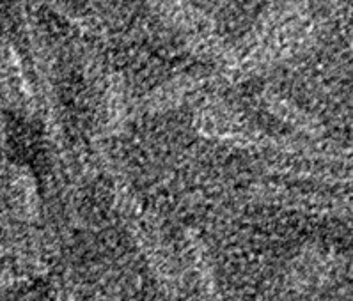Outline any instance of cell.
Instances as JSON below:
<instances>
[{
    "mask_svg": "<svg viewBox=\"0 0 353 301\" xmlns=\"http://www.w3.org/2000/svg\"><path fill=\"white\" fill-rule=\"evenodd\" d=\"M0 132H2V114H0Z\"/></svg>",
    "mask_w": 353,
    "mask_h": 301,
    "instance_id": "4",
    "label": "cell"
},
{
    "mask_svg": "<svg viewBox=\"0 0 353 301\" xmlns=\"http://www.w3.org/2000/svg\"><path fill=\"white\" fill-rule=\"evenodd\" d=\"M154 11L181 36L187 39L188 45L194 46L197 54L208 55L213 61H221L224 57V43L216 37L215 30L208 27L203 14L187 4L185 0H148Z\"/></svg>",
    "mask_w": 353,
    "mask_h": 301,
    "instance_id": "1",
    "label": "cell"
},
{
    "mask_svg": "<svg viewBox=\"0 0 353 301\" xmlns=\"http://www.w3.org/2000/svg\"><path fill=\"white\" fill-rule=\"evenodd\" d=\"M0 96L9 107L32 116L36 112V87L30 83L20 54L13 45L0 37Z\"/></svg>",
    "mask_w": 353,
    "mask_h": 301,
    "instance_id": "2",
    "label": "cell"
},
{
    "mask_svg": "<svg viewBox=\"0 0 353 301\" xmlns=\"http://www.w3.org/2000/svg\"><path fill=\"white\" fill-rule=\"evenodd\" d=\"M265 103L268 107V110L272 114H275V117L286 121L291 126H295L299 132H303L307 136H311V138H321L323 136L321 124L312 119L311 116H307L303 110L296 108L295 105L288 103L286 99L279 98L275 94H268L265 98Z\"/></svg>",
    "mask_w": 353,
    "mask_h": 301,
    "instance_id": "3",
    "label": "cell"
}]
</instances>
